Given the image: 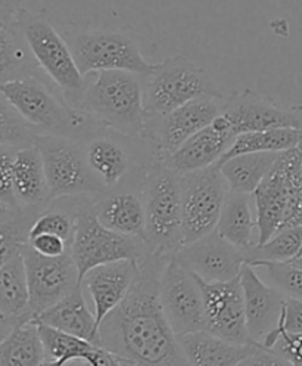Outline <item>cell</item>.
<instances>
[{
	"mask_svg": "<svg viewBox=\"0 0 302 366\" xmlns=\"http://www.w3.org/2000/svg\"><path fill=\"white\" fill-rule=\"evenodd\" d=\"M168 256L151 254L124 302L99 327L98 346L120 366H189L162 309L159 281Z\"/></svg>",
	"mask_w": 302,
	"mask_h": 366,
	"instance_id": "obj_1",
	"label": "cell"
},
{
	"mask_svg": "<svg viewBox=\"0 0 302 366\" xmlns=\"http://www.w3.org/2000/svg\"><path fill=\"white\" fill-rule=\"evenodd\" d=\"M0 94L39 136H59L84 144L104 129L95 117L68 105L52 84L40 79L2 83Z\"/></svg>",
	"mask_w": 302,
	"mask_h": 366,
	"instance_id": "obj_2",
	"label": "cell"
},
{
	"mask_svg": "<svg viewBox=\"0 0 302 366\" xmlns=\"http://www.w3.org/2000/svg\"><path fill=\"white\" fill-rule=\"evenodd\" d=\"M15 19L40 70L68 105L80 109L87 81L79 70L69 44L55 30L44 12H31L22 6Z\"/></svg>",
	"mask_w": 302,
	"mask_h": 366,
	"instance_id": "obj_3",
	"label": "cell"
},
{
	"mask_svg": "<svg viewBox=\"0 0 302 366\" xmlns=\"http://www.w3.org/2000/svg\"><path fill=\"white\" fill-rule=\"evenodd\" d=\"M81 111L104 127L145 139L146 114L142 76L129 71H101L87 83Z\"/></svg>",
	"mask_w": 302,
	"mask_h": 366,
	"instance_id": "obj_4",
	"label": "cell"
},
{
	"mask_svg": "<svg viewBox=\"0 0 302 366\" xmlns=\"http://www.w3.org/2000/svg\"><path fill=\"white\" fill-rule=\"evenodd\" d=\"M257 210V244L283 229L302 226V166L299 148L278 154L270 173L253 194Z\"/></svg>",
	"mask_w": 302,
	"mask_h": 366,
	"instance_id": "obj_5",
	"label": "cell"
},
{
	"mask_svg": "<svg viewBox=\"0 0 302 366\" xmlns=\"http://www.w3.org/2000/svg\"><path fill=\"white\" fill-rule=\"evenodd\" d=\"M146 119H159L198 99H223V94L202 66L178 55L155 64L142 77Z\"/></svg>",
	"mask_w": 302,
	"mask_h": 366,
	"instance_id": "obj_6",
	"label": "cell"
},
{
	"mask_svg": "<svg viewBox=\"0 0 302 366\" xmlns=\"http://www.w3.org/2000/svg\"><path fill=\"white\" fill-rule=\"evenodd\" d=\"M69 253L79 269L80 284L87 272L98 266L121 260L144 263L152 254L145 239L105 227L96 217L95 198L91 197H79L76 232Z\"/></svg>",
	"mask_w": 302,
	"mask_h": 366,
	"instance_id": "obj_7",
	"label": "cell"
},
{
	"mask_svg": "<svg viewBox=\"0 0 302 366\" xmlns=\"http://www.w3.org/2000/svg\"><path fill=\"white\" fill-rule=\"evenodd\" d=\"M146 244L153 254L173 256L184 245L180 174L162 162L153 163L144 180Z\"/></svg>",
	"mask_w": 302,
	"mask_h": 366,
	"instance_id": "obj_8",
	"label": "cell"
},
{
	"mask_svg": "<svg viewBox=\"0 0 302 366\" xmlns=\"http://www.w3.org/2000/svg\"><path fill=\"white\" fill-rule=\"evenodd\" d=\"M180 187L186 245L216 231L230 189L218 164L180 176Z\"/></svg>",
	"mask_w": 302,
	"mask_h": 366,
	"instance_id": "obj_9",
	"label": "cell"
},
{
	"mask_svg": "<svg viewBox=\"0 0 302 366\" xmlns=\"http://www.w3.org/2000/svg\"><path fill=\"white\" fill-rule=\"evenodd\" d=\"M36 147L43 158L51 201L77 197L98 198L102 195L89 170L83 144L59 136L40 134Z\"/></svg>",
	"mask_w": 302,
	"mask_h": 366,
	"instance_id": "obj_10",
	"label": "cell"
},
{
	"mask_svg": "<svg viewBox=\"0 0 302 366\" xmlns=\"http://www.w3.org/2000/svg\"><path fill=\"white\" fill-rule=\"evenodd\" d=\"M69 48L84 77L90 73L117 70L144 77L151 74L155 68V64L144 58L133 37L120 31L81 33L73 37Z\"/></svg>",
	"mask_w": 302,
	"mask_h": 366,
	"instance_id": "obj_11",
	"label": "cell"
},
{
	"mask_svg": "<svg viewBox=\"0 0 302 366\" xmlns=\"http://www.w3.org/2000/svg\"><path fill=\"white\" fill-rule=\"evenodd\" d=\"M159 299L178 337L203 331V295L196 274L168 256L159 281Z\"/></svg>",
	"mask_w": 302,
	"mask_h": 366,
	"instance_id": "obj_12",
	"label": "cell"
},
{
	"mask_svg": "<svg viewBox=\"0 0 302 366\" xmlns=\"http://www.w3.org/2000/svg\"><path fill=\"white\" fill-rule=\"evenodd\" d=\"M21 253L27 269L30 307L36 319L81 285L71 253L61 257H44L30 244L22 247Z\"/></svg>",
	"mask_w": 302,
	"mask_h": 366,
	"instance_id": "obj_13",
	"label": "cell"
},
{
	"mask_svg": "<svg viewBox=\"0 0 302 366\" xmlns=\"http://www.w3.org/2000/svg\"><path fill=\"white\" fill-rule=\"evenodd\" d=\"M198 281L203 295V331L235 345H253L248 332L241 277L227 282Z\"/></svg>",
	"mask_w": 302,
	"mask_h": 366,
	"instance_id": "obj_14",
	"label": "cell"
},
{
	"mask_svg": "<svg viewBox=\"0 0 302 366\" xmlns=\"http://www.w3.org/2000/svg\"><path fill=\"white\" fill-rule=\"evenodd\" d=\"M221 114L230 122L235 136L274 129L302 130V105L283 108L251 89L235 90L223 104Z\"/></svg>",
	"mask_w": 302,
	"mask_h": 366,
	"instance_id": "obj_15",
	"label": "cell"
},
{
	"mask_svg": "<svg viewBox=\"0 0 302 366\" xmlns=\"http://www.w3.org/2000/svg\"><path fill=\"white\" fill-rule=\"evenodd\" d=\"M217 99H198L159 119H146L145 141L156 151L161 162L177 151L186 141L203 130L221 114Z\"/></svg>",
	"mask_w": 302,
	"mask_h": 366,
	"instance_id": "obj_16",
	"label": "cell"
},
{
	"mask_svg": "<svg viewBox=\"0 0 302 366\" xmlns=\"http://www.w3.org/2000/svg\"><path fill=\"white\" fill-rule=\"evenodd\" d=\"M173 256L205 282L236 280L246 263L243 251L223 238L217 231L183 245Z\"/></svg>",
	"mask_w": 302,
	"mask_h": 366,
	"instance_id": "obj_17",
	"label": "cell"
},
{
	"mask_svg": "<svg viewBox=\"0 0 302 366\" xmlns=\"http://www.w3.org/2000/svg\"><path fill=\"white\" fill-rule=\"evenodd\" d=\"M249 338L253 345L270 349V342L281 327L286 297L268 285L257 269L245 263L241 272Z\"/></svg>",
	"mask_w": 302,
	"mask_h": 366,
	"instance_id": "obj_18",
	"label": "cell"
},
{
	"mask_svg": "<svg viewBox=\"0 0 302 366\" xmlns=\"http://www.w3.org/2000/svg\"><path fill=\"white\" fill-rule=\"evenodd\" d=\"M235 137L230 122L220 114L213 124L192 136L162 163L180 176L208 169L220 163Z\"/></svg>",
	"mask_w": 302,
	"mask_h": 366,
	"instance_id": "obj_19",
	"label": "cell"
},
{
	"mask_svg": "<svg viewBox=\"0 0 302 366\" xmlns=\"http://www.w3.org/2000/svg\"><path fill=\"white\" fill-rule=\"evenodd\" d=\"M141 266L142 263L134 260H121L91 269L83 278L81 285L95 306L98 332L104 319L124 302L139 277Z\"/></svg>",
	"mask_w": 302,
	"mask_h": 366,
	"instance_id": "obj_20",
	"label": "cell"
},
{
	"mask_svg": "<svg viewBox=\"0 0 302 366\" xmlns=\"http://www.w3.org/2000/svg\"><path fill=\"white\" fill-rule=\"evenodd\" d=\"M36 322L30 307L27 269L22 253L0 262V331L2 338L15 328Z\"/></svg>",
	"mask_w": 302,
	"mask_h": 366,
	"instance_id": "obj_21",
	"label": "cell"
},
{
	"mask_svg": "<svg viewBox=\"0 0 302 366\" xmlns=\"http://www.w3.org/2000/svg\"><path fill=\"white\" fill-rule=\"evenodd\" d=\"M95 213L111 231L146 241L142 185H127L95 198Z\"/></svg>",
	"mask_w": 302,
	"mask_h": 366,
	"instance_id": "obj_22",
	"label": "cell"
},
{
	"mask_svg": "<svg viewBox=\"0 0 302 366\" xmlns=\"http://www.w3.org/2000/svg\"><path fill=\"white\" fill-rule=\"evenodd\" d=\"M12 180L21 207L44 210L51 205V189L39 148L30 147L14 152Z\"/></svg>",
	"mask_w": 302,
	"mask_h": 366,
	"instance_id": "obj_23",
	"label": "cell"
},
{
	"mask_svg": "<svg viewBox=\"0 0 302 366\" xmlns=\"http://www.w3.org/2000/svg\"><path fill=\"white\" fill-rule=\"evenodd\" d=\"M21 79H40L52 84L40 70L16 19L0 21V84Z\"/></svg>",
	"mask_w": 302,
	"mask_h": 366,
	"instance_id": "obj_24",
	"label": "cell"
},
{
	"mask_svg": "<svg viewBox=\"0 0 302 366\" xmlns=\"http://www.w3.org/2000/svg\"><path fill=\"white\" fill-rule=\"evenodd\" d=\"M189 366H241V363L261 346L235 345L206 331L178 337Z\"/></svg>",
	"mask_w": 302,
	"mask_h": 366,
	"instance_id": "obj_25",
	"label": "cell"
},
{
	"mask_svg": "<svg viewBox=\"0 0 302 366\" xmlns=\"http://www.w3.org/2000/svg\"><path fill=\"white\" fill-rule=\"evenodd\" d=\"M36 322L98 345L96 316L95 312L90 310L84 299L83 285H79L65 299L43 312L36 319Z\"/></svg>",
	"mask_w": 302,
	"mask_h": 366,
	"instance_id": "obj_26",
	"label": "cell"
},
{
	"mask_svg": "<svg viewBox=\"0 0 302 366\" xmlns=\"http://www.w3.org/2000/svg\"><path fill=\"white\" fill-rule=\"evenodd\" d=\"M281 152L242 154L218 163L230 192L253 194L270 173Z\"/></svg>",
	"mask_w": 302,
	"mask_h": 366,
	"instance_id": "obj_27",
	"label": "cell"
},
{
	"mask_svg": "<svg viewBox=\"0 0 302 366\" xmlns=\"http://www.w3.org/2000/svg\"><path fill=\"white\" fill-rule=\"evenodd\" d=\"M255 227H257V219L252 216L249 195L228 192L216 231L228 242L241 249H246L257 244L252 237Z\"/></svg>",
	"mask_w": 302,
	"mask_h": 366,
	"instance_id": "obj_28",
	"label": "cell"
},
{
	"mask_svg": "<svg viewBox=\"0 0 302 366\" xmlns=\"http://www.w3.org/2000/svg\"><path fill=\"white\" fill-rule=\"evenodd\" d=\"M46 362L37 322L15 328L2 338L0 366H43Z\"/></svg>",
	"mask_w": 302,
	"mask_h": 366,
	"instance_id": "obj_29",
	"label": "cell"
},
{
	"mask_svg": "<svg viewBox=\"0 0 302 366\" xmlns=\"http://www.w3.org/2000/svg\"><path fill=\"white\" fill-rule=\"evenodd\" d=\"M302 130L296 129H274L264 132H249L235 137L233 144L220 159V163L228 158L242 154L255 152H285L299 147Z\"/></svg>",
	"mask_w": 302,
	"mask_h": 366,
	"instance_id": "obj_30",
	"label": "cell"
},
{
	"mask_svg": "<svg viewBox=\"0 0 302 366\" xmlns=\"http://www.w3.org/2000/svg\"><path fill=\"white\" fill-rule=\"evenodd\" d=\"M302 248V226L283 229L264 244H253L242 249L248 264L260 262L285 263L292 262Z\"/></svg>",
	"mask_w": 302,
	"mask_h": 366,
	"instance_id": "obj_31",
	"label": "cell"
},
{
	"mask_svg": "<svg viewBox=\"0 0 302 366\" xmlns=\"http://www.w3.org/2000/svg\"><path fill=\"white\" fill-rule=\"evenodd\" d=\"M39 330L43 341L46 362H58V360L80 357L99 347L98 345H95V342L62 332L48 325L39 324Z\"/></svg>",
	"mask_w": 302,
	"mask_h": 366,
	"instance_id": "obj_32",
	"label": "cell"
},
{
	"mask_svg": "<svg viewBox=\"0 0 302 366\" xmlns=\"http://www.w3.org/2000/svg\"><path fill=\"white\" fill-rule=\"evenodd\" d=\"M37 133L5 99H0V147L19 151L36 145Z\"/></svg>",
	"mask_w": 302,
	"mask_h": 366,
	"instance_id": "obj_33",
	"label": "cell"
},
{
	"mask_svg": "<svg viewBox=\"0 0 302 366\" xmlns=\"http://www.w3.org/2000/svg\"><path fill=\"white\" fill-rule=\"evenodd\" d=\"M255 269L263 270V280L281 291L286 299L302 300V267L295 266L291 262L271 263L260 262L252 264Z\"/></svg>",
	"mask_w": 302,
	"mask_h": 366,
	"instance_id": "obj_34",
	"label": "cell"
},
{
	"mask_svg": "<svg viewBox=\"0 0 302 366\" xmlns=\"http://www.w3.org/2000/svg\"><path fill=\"white\" fill-rule=\"evenodd\" d=\"M14 149L0 147V173H2V185H0V207L5 209H19L21 205L16 199L14 180H12V157Z\"/></svg>",
	"mask_w": 302,
	"mask_h": 366,
	"instance_id": "obj_35",
	"label": "cell"
},
{
	"mask_svg": "<svg viewBox=\"0 0 302 366\" xmlns=\"http://www.w3.org/2000/svg\"><path fill=\"white\" fill-rule=\"evenodd\" d=\"M282 332H289V334L302 332V300L286 299L285 309L281 319V327H278V331L276 332V335L270 342V350H273L278 334Z\"/></svg>",
	"mask_w": 302,
	"mask_h": 366,
	"instance_id": "obj_36",
	"label": "cell"
},
{
	"mask_svg": "<svg viewBox=\"0 0 302 366\" xmlns=\"http://www.w3.org/2000/svg\"><path fill=\"white\" fill-rule=\"evenodd\" d=\"M30 247L36 249L39 254L44 257H61L69 253V244L56 235H49V234H43L30 238L29 241Z\"/></svg>",
	"mask_w": 302,
	"mask_h": 366,
	"instance_id": "obj_37",
	"label": "cell"
},
{
	"mask_svg": "<svg viewBox=\"0 0 302 366\" xmlns=\"http://www.w3.org/2000/svg\"><path fill=\"white\" fill-rule=\"evenodd\" d=\"M273 350L281 353L295 366H302V332L278 334Z\"/></svg>",
	"mask_w": 302,
	"mask_h": 366,
	"instance_id": "obj_38",
	"label": "cell"
},
{
	"mask_svg": "<svg viewBox=\"0 0 302 366\" xmlns=\"http://www.w3.org/2000/svg\"><path fill=\"white\" fill-rule=\"evenodd\" d=\"M241 366H295L281 353L270 349L257 347L242 363Z\"/></svg>",
	"mask_w": 302,
	"mask_h": 366,
	"instance_id": "obj_39",
	"label": "cell"
},
{
	"mask_svg": "<svg viewBox=\"0 0 302 366\" xmlns=\"http://www.w3.org/2000/svg\"><path fill=\"white\" fill-rule=\"evenodd\" d=\"M282 8L302 24V0H281Z\"/></svg>",
	"mask_w": 302,
	"mask_h": 366,
	"instance_id": "obj_40",
	"label": "cell"
},
{
	"mask_svg": "<svg viewBox=\"0 0 302 366\" xmlns=\"http://www.w3.org/2000/svg\"><path fill=\"white\" fill-rule=\"evenodd\" d=\"M291 263H293V264L298 266V267H302V248H301V251H299V254H298Z\"/></svg>",
	"mask_w": 302,
	"mask_h": 366,
	"instance_id": "obj_41",
	"label": "cell"
},
{
	"mask_svg": "<svg viewBox=\"0 0 302 366\" xmlns=\"http://www.w3.org/2000/svg\"><path fill=\"white\" fill-rule=\"evenodd\" d=\"M299 152H301V166H302V137H301V142H299Z\"/></svg>",
	"mask_w": 302,
	"mask_h": 366,
	"instance_id": "obj_42",
	"label": "cell"
},
{
	"mask_svg": "<svg viewBox=\"0 0 302 366\" xmlns=\"http://www.w3.org/2000/svg\"><path fill=\"white\" fill-rule=\"evenodd\" d=\"M299 29H301V33H302V24H299Z\"/></svg>",
	"mask_w": 302,
	"mask_h": 366,
	"instance_id": "obj_43",
	"label": "cell"
}]
</instances>
